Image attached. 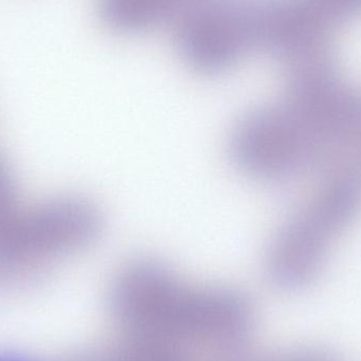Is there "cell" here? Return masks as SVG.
I'll return each mask as SVG.
<instances>
[{
  "mask_svg": "<svg viewBox=\"0 0 361 361\" xmlns=\"http://www.w3.org/2000/svg\"><path fill=\"white\" fill-rule=\"evenodd\" d=\"M189 0H99L105 23L114 29L135 32L147 29L182 8Z\"/></svg>",
  "mask_w": 361,
  "mask_h": 361,
  "instance_id": "obj_3",
  "label": "cell"
},
{
  "mask_svg": "<svg viewBox=\"0 0 361 361\" xmlns=\"http://www.w3.org/2000/svg\"><path fill=\"white\" fill-rule=\"evenodd\" d=\"M31 209L32 204L27 205L17 197L12 179L0 158V252L23 231Z\"/></svg>",
  "mask_w": 361,
  "mask_h": 361,
  "instance_id": "obj_4",
  "label": "cell"
},
{
  "mask_svg": "<svg viewBox=\"0 0 361 361\" xmlns=\"http://www.w3.org/2000/svg\"><path fill=\"white\" fill-rule=\"evenodd\" d=\"M275 18L276 0H204L183 18V56L197 71L220 73L252 49H271Z\"/></svg>",
  "mask_w": 361,
  "mask_h": 361,
  "instance_id": "obj_1",
  "label": "cell"
},
{
  "mask_svg": "<svg viewBox=\"0 0 361 361\" xmlns=\"http://www.w3.org/2000/svg\"><path fill=\"white\" fill-rule=\"evenodd\" d=\"M228 149L233 164L244 175L261 180L277 179L298 160L296 123L288 110H250L233 126Z\"/></svg>",
  "mask_w": 361,
  "mask_h": 361,
  "instance_id": "obj_2",
  "label": "cell"
}]
</instances>
